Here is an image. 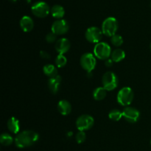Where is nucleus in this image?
Here are the masks:
<instances>
[{
    "label": "nucleus",
    "instance_id": "obj_1",
    "mask_svg": "<svg viewBox=\"0 0 151 151\" xmlns=\"http://www.w3.org/2000/svg\"><path fill=\"white\" fill-rule=\"evenodd\" d=\"M39 139V135L33 131H24L19 133L15 138V144L16 147L19 148L32 146L35 144Z\"/></svg>",
    "mask_w": 151,
    "mask_h": 151
},
{
    "label": "nucleus",
    "instance_id": "obj_2",
    "mask_svg": "<svg viewBox=\"0 0 151 151\" xmlns=\"http://www.w3.org/2000/svg\"><path fill=\"white\" fill-rule=\"evenodd\" d=\"M119 24L114 17H108L102 24V32L107 36L112 37L116 34Z\"/></svg>",
    "mask_w": 151,
    "mask_h": 151
},
{
    "label": "nucleus",
    "instance_id": "obj_3",
    "mask_svg": "<svg viewBox=\"0 0 151 151\" xmlns=\"http://www.w3.org/2000/svg\"><path fill=\"white\" fill-rule=\"evenodd\" d=\"M134 97L133 90L130 87L121 88L117 94V102L123 106H128L131 104Z\"/></svg>",
    "mask_w": 151,
    "mask_h": 151
},
{
    "label": "nucleus",
    "instance_id": "obj_4",
    "mask_svg": "<svg viewBox=\"0 0 151 151\" xmlns=\"http://www.w3.org/2000/svg\"><path fill=\"white\" fill-rule=\"evenodd\" d=\"M103 87L107 91H112L117 87L119 79L114 72H107L103 75L102 78Z\"/></svg>",
    "mask_w": 151,
    "mask_h": 151
},
{
    "label": "nucleus",
    "instance_id": "obj_5",
    "mask_svg": "<svg viewBox=\"0 0 151 151\" xmlns=\"http://www.w3.org/2000/svg\"><path fill=\"white\" fill-rule=\"evenodd\" d=\"M111 49L108 44L105 42H99L94 48V54L95 57L101 60H107L111 57Z\"/></svg>",
    "mask_w": 151,
    "mask_h": 151
},
{
    "label": "nucleus",
    "instance_id": "obj_6",
    "mask_svg": "<svg viewBox=\"0 0 151 151\" xmlns=\"http://www.w3.org/2000/svg\"><path fill=\"white\" fill-rule=\"evenodd\" d=\"M51 8L45 1H39L34 3L31 7V11L34 16L38 18H45L50 13Z\"/></svg>",
    "mask_w": 151,
    "mask_h": 151
},
{
    "label": "nucleus",
    "instance_id": "obj_7",
    "mask_svg": "<svg viewBox=\"0 0 151 151\" xmlns=\"http://www.w3.org/2000/svg\"><path fill=\"white\" fill-rule=\"evenodd\" d=\"M94 123V118L88 114H83L78 118L76 121V127L80 131H88L91 129Z\"/></svg>",
    "mask_w": 151,
    "mask_h": 151
},
{
    "label": "nucleus",
    "instance_id": "obj_8",
    "mask_svg": "<svg viewBox=\"0 0 151 151\" xmlns=\"http://www.w3.org/2000/svg\"><path fill=\"white\" fill-rule=\"evenodd\" d=\"M80 63L84 70L86 71L87 72H91L95 68L97 61L94 55L87 52L81 56Z\"/></svg>",
    "mask_w": 151,
    "mask_h": 151
},
{
    "label": "nucleus",
    "instance_id": "obj_9",
    "mask_svg": "<svg viewBox=\"0 0 151 151\" xmlns=\"http://www.w3.org/2000/svg\"><path fill=\"white\" fill-rule=\"evenodd\" d=\"M103 34V32L100 28L97 27H91L86 31L85 37L88 42L97 44L100 42Z\"/></svg>",
    "mask_w": 151,
    "mask_h": 151
},
{
    "label": "nucleus",
    "instance_id": "obj_10",
    "mask_svg": "<svg viewBox=\"0 0 151 151\" xmlns=\"http://www.w3.org/2000/svg\"><path fill=\"white\" fill-rule=\"evenodd\" d=\"M69 29V25L67 21L64 19H58L53 22L52 25V32L57 35H63L66 33Z\"/></svg>",
    "mask_w": 151,
    "mask_h": 151
},
{
    "label": "nucleus",
    "instance_id": "obj_11",
    "mask_svg": "<svg viewBox=\"0 0 151 151\" xmlns=\"http://www.w3.org/2000/svg\"><path fill=\"white\" fill-rule=\"evenodd\" d=\"M122 116L128 122L134 123V122H137L139 119L140 113L135 108L126 106L122 111Z\"/></svg>",
    "mask_w": 151,
    "mask_h": 151
},
{
    "label": "nucleus",
    "instance_id": "obj_12",
    "mask_svg": "<svg viewBox=\"0 0 151 151\" xmlns=\"http://www.w3.org/2000/svg\"><path fill=\"white\" fill-rule=\"evenodd\" d=\"M70 41L66 38H61L58 39L55 42V45L56 51L58 52L59 55H63L67 52L70 49Z\"/></svg>",
    "mask_w": 151,
    "mask_h": 151
},
{
    "label": "nucleus",
    "instance_id": "obj_13",
    "mask_svg": "<svg viewBox=\"0 0 151 151\" xmlns=\"http://www.w3.org/2000/svg\"><path fill=\"white\" fill-rule=\"evenodd\" d=\"M61 77L57 75L52 78H50L48 81V88L50 92L52 94H56L59 91L60 83H61Z\"/></svg>",
    "mask_w": 151,
    "mask_h": 151
},
{
    "label": "nucleus",
    "instance_id": "obj_14",
    "mask_svg": "<svg viewBox=\"0 0 151 151\" xmlns=\"http://www.w3.org/2000/svg\"><path fill=\"white\" fill-rule=\"evenodd\" d=\"M20 27L24 32H30L34 27L33 20L29 16H24L20 20Z\"/></svg>",
    "mask_w": 151,
    "mask_h": 151
},
{
    "label": "nucleus",
    "instance_id": "obj_15",
    "mask_svg": "<svg viewBox=\"0 0 151 151\" xmlns=\"http://www.w3.org/2000/svg\"><path fill=\"white\" fill-rule=\"evenodd\" d=\"M58 110L60 114L66 116V115H69L72 111V106L69 101L66 100H62L58 103Z\"/></svg>",
    "mask_w": 151,
    "mask_h": 151
},
{
    "label": "nucleus",
    "instance_id": "obj_16",
    "mask_svg": "<svg viewBox=\"0 0 151 151\" xmlns=\"http://www.w3.org/2000/svg\"><path fill=\"white\" fill-rule=\"evenodd\" d=\"M50 13L53 18L58 20V19H62V18L64 16L65 10L60 4H55L51 7Z\"/></svg>",
    "mask_w": 151,
    "mask_h": 151
},
{
    "label": "nucleus",
    "instance_id": "obj_17",
    "mask_svg": "<svg viewBox=\"0 0 151 151\" xmlns=\"http://www.w3.org/2000/svg\"><path fill=\"white\" fill-rule=\"evenodd\" d=\"M7 128L13 134H18L20 130V124L19 121L14 116H12L8 119L7 123Z\"/></svg>",
    "mask_w": 151,
    "mask_h": 151
},
{
    "label": "nucleus",
    "instance_id": "obj_18",
    "mask_svg": "<svg viewBox=\"0 0 151 151\" xmlns=\"http://www.w3.org/2000/svg\"><path fill=\"white\" fill-rule=\"evenodd\" d=\"M43 72L46 76L48 77L49 78H52L56 77L58 75L57 68L52 64H47L43 68Z\"/></svg>",
    "mask_w": 151,
    "mask_h": 151
},
{
    "label": "nucleus",
    "instance_id": "obj_19",
    "mask_svg": "<svg viewBox=\"0 0 151 151\" xmlns=\"http://www.w3.org/2000/svg\"><path fill=\"white\" fill-rule=\"evenodd\" d=\"M125 58V52L122 49H116L114 50L111 55V59L113 60L114 62H120L121 60H123Z\"/></svg>",
    "mask_w": 151,
    "mask_h": 151
},
{
    "label": "nucleus",
    "instance_id": "obj_20",
    "mask_svg": "<svg viewBox=\"0 0 151 151\" xmlns=\"http://www.w3.org/2000/svg\"><path fill=\"white\" fill-rule=\"evenodd\" d=\"M107 95V90L103 87H97L93 91V97L94 100L100 101L105 99Z\"/></svg>",
    "mask_w": 151,
    "mask_h": 151
},
{
    "label": "nucleus",
    "instance_id": "obj_21",
    "mask_svg": "<svg viewBox=\"0 0 151 151\" xmlns=\"http://www.w3.org/2000/svg\"><path fill=\"white\" fill-rule=\"evenodd\" d=\"M0 142L4 146H9L13 142V139L10 134H2L0 137Z\"/></svg>",
    "mask_w": 151,
    "mask_h": 151
},
{
    "label": "nucleus",
    "instance_id": "obj_22",
    "mask_svg": "<svg viewBox=\"0 0 151 151\" xmlns=\"http://www.w3.org/2000/svg\"><path fill=\"white\" fill-rule=\"evenodd\" d=\"M109 117L112 121H115V122L119 121L122 117V112H121L118 109H113L109 112Z\"/></svg>",
    "mask_w": 151,
    "mask_h": 151
},
{
    "label": "nucleus",
    "instance_id": "obj_23",
    "mask_svg": "<svg viewBox=\"0 0 151 151\" xmlns=\"http://www.w3.org/2000/svg\"><path fill=\"white\" fill-rule=\"evenodd\" d=\"M55 62V64L58 67L63 68L67 63V59L63 55H58L56 57Z\"/></svg>",
    "mask_w": 151,
    "mask_h": 151
},
{
    "label": "nucleus",
    "instance_id": "obj_24",
    "mask_svg": "<svg viewBox=\"0 0 151 151\" xmlns=\"http://www.w3.org/2000/svg\"><path fill=\"white\" fill-rule=\"evenodd\" d=\"M111 42L114 47H120L123 44V38L121 35L115 34L112 37H111Z\"/></svg>",
    "mask_w": 151,
    "mask_h": 151
},
{
    "label": "nucleus",
    "instance_id": "obj_25",
    "mask_svg": "<svg viewBox=\"0 0 151 151\" xmlns=\"http://www.w3.org/2000/svg\"><path fill=\"white\" fill-rule=\"evenodd\" d=\"M76 141L78 144H81V143L84 142L86 139V136L84 131H80L76 134Z\"/></svg>",
    "mask_w": 151,
    "mask_h": 151
},
{
    "label": "nucleus",
    "instance_id": "obj_26",
    "mask_svg": "<svg viewBox=\"0 0 151 151\" xmlns=\"http://www.w3.org/2000/svg\"><path fill=\"white\" fill-rule=\"evenodd\" d=\"M46 41H47L48 43H50V44L56 42V41H58L57 35L53 33L52 32H50V33H48L47 35H46Z\"/></svg>",
    "mask_w": 151,
    "mask_h": 151
},
{
    "label": "nucleus",
    "instance_id": "obj_27",
    "mask_svg": "<svg viewBox=\"0 0 151 151\" xmlns=\"http://www.w3.org/2000/svg\"><path fill=\"white\" fill-rule=\"evenodd\" d=\"M40 56L44 59H49L50 58V54L46 51H41L40 52Z\"/></svg>",
    "mask_w": 151,
    "mask_h": 151
},
{
    "label": "nucleus",
    "instance_id": "obj_28",
    "mask_svg": "<svg viewBox=\"0 0 151 151\" xmlns=\"http://www.w3.org/2000/svg\"><path fill=\"white\" fill-rule=\"evenodd\" d=\"M113 60H111V59H107L106 61V66H108V67H111V66H112V63H113Z\"/></svg>",
    "mask_w": 151,
    "mask_h": 151
},
{
    "label": "nucleus",
    "instance_id": "obj_29",
    "mask_svg": "<svg viewBox=\"0 0 151 151\" xmlns=\"http://www.w3.org/2000/svg\"><path fill=\"white\" fill-rule=\"evenodd\" d=\"M9 1H12V2H16V1H17V0H9Z\"/></svg>",
    "mask_w": 151,
    "mask_h": 151
},
{
    "label": "nucleus",
    "instance_id": "obj_30",
    "mask_svg": "<svg viewBox=\"0 0 151 151\" xmlns=\"http://www.w3.org/2000/svg\"><path fill=\"white\" fill-rule=\"evenodd\" d=\"M150 50H151V44H150Z\"/></svg>",
    "mask_w": 151,
    "mask_h": 151
},
{
    "label": "nucleus",
    "instance_id": "obj_31",
    "mask_svg": "<svg viewBox=\"0 0 151 151\" xmlns=\"http://www.w3.org/2000/svg\"><path fill=\"white\" fill-rule=\"evenodd\" d=\"M150 7H151V2H150Z\"/></svg>",
    "mask_w": 151,
    "mask_h": 151
},
{
    "label": "nucleus",
    "instance_id": "obj_32",
    "mask_svg": "<svg viewBox=\"0 0 151 151\" xmlns=\"http://www.w3.org/2000/svg\"><path fill=\"white\" fill-rule=\"evenodd\" d=\"M150 144H151V139H150Z\"/></svg>",
    "mask_w": 151,
    "mask_h": 151
}]
</instances>
